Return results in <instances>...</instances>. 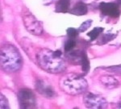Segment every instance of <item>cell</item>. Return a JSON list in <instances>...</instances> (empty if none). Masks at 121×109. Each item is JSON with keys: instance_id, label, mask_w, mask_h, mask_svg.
Returning <instances> with one entry per match:
<instances>
[{"instance_id": "obj_16", "label": "cell", "mask_w": 121, "mask_h": 109, "mask_svg": "<svg viewBox=\"0 0 121 109\" xmlns=\"http://www.w3.org/2000/svg\"><path fill=\"white\" fill-rule=\"evenodd\" d=\"M102 69L110 72L112 74L121 75V65H112V66H109V67H103Z\"/></svg>"}, {"instance_id": "obj_12", "label": "cell", "mask_w": 121, "mask_h": 109, "mask_svg": "<svg viewBox=\"0 0 121 109\" xmlns=\"http://www.w3.org/2000/svg\"><path fill=\"white\" fill-rule=\"evenodd\" d=\"M117 36V33H112V32H107V33H104L101 36L100 39L99 40V41L96 43L97 44L99 45H102V44H107V42L111 41V40H114Z\"/></svg>"}, {"instance_id": "obj_7", "label": "cell", "mask_w": 121, "mask_h": 109, "mask_svg": "<svg viewBox=\"0 0 121 109\" xmlns=\"http://www.w3.org/2000/svg\"><path fill=\"white\" fill-rule=\"evenodd\" d=\"M99 9L103 15L111 17V18L113 19L119 18L121 15L120 7L117 4V3H112V2L105 3V2H102L101 3H99Z\"/></svg>"}, {"instance_id": "obj_13", "label": "cell", "mask_w": 121, "mask_h": 109, "mask_svg": "<svg viewBox=\"0 0 121 109\" xmlns=\"http://www.w3.org/2000/svg\"><path fill=\"white\" fill-rule=\"evenodd\" d=\"M103 30H104V28H101V27H96V28L92 29L91 32L87 33V36L90 37V40L91 41H94V40H96L99 36V35L103 33Z\"/></svg>"}, {"instance_id": "obj_2", "label": "cell", "mask_w": 121, "mask_h": 109, "mask_svg": "<svg viewBox=\"0 0 121 109\" xmlns=\"http://www.w3.org/2000/svg\"><path fill=\"white\" fill-rule=\"evenodd\" d=\"M23 60L19 50L13 44H5L1 48V67L7 73H15L22 67Z\"/></svg>"}, {"instance_id": "obj_20", "label": "cell", "mask_w": 121, "mask_h": 109, "mask_svg": "<svg viewBox=\"0 0 121 109\" xmlns=\"http://www.w3.org/2000/svg\"><path fill=\"white\" fill-rule=\"evenodd\" d=\"M117 107H118L119 108H121V99L120 100V101L118 102V104H117Z\"/></svg>"}, {"instance_id": "obj_9", "label": "cell", "mask_w": 121, "mask_h": 109, "mask_svg": "<svg viewBox=\"0 0 121 109\" xmlns=\"http://www.w3.org/2000/svg\"><path fill=\"white\" fill-rule=\"evenodd\" d=\"M99 80L103 87L108 89H114L120 86V82L115 77L111 75H103L100 77Z\"/></svg>"}, {"instance_id": "obj_6", "label": "cell", "mask_w": 121, "mask_h": 109, "mask_svg": "<svg viewBox=\"0 0 121 109\" xmlns=\"http://www.w3.org/2000/svg\"><path fill=\"white\" fill-rule=\"evenodd\" d=\"M84 104L87 108H107L108 107V103L106 99L102 95L94 94L92 92H86L83 98Z\"/></svg>"}, {"instance_id": "obj_10", "label": "cell", "mask_w": 121, "mask_h": 109, "mask_svg": "<svg viewBox=\"0 0 121 109\" xmlns=\"http://www.w3.org/2000/svg\"><path fill=\"white\" fill-rule=\"evenodd\" d=\"M88 12V6L83 2H78L76 4L69 10V13L78 16L85 15Z\"/></svg>"}, {"instance_id": "obj_21", "label": "cell", "mask_w": 121, "mask_h": 109, "mask_svg": "<svg viewBox=\"0 0 121 109\" xmlns=\"http://www.w3.org/2000/svg\"><path fill=\"white\" fill-rule=\"evenodd\" d=\"M116 3H117V4L120 6V7L121 8V0H116Z\"/></svg>"}, {"instance_id": "obj_14", "label": "cell", "mask_w": 121, "mask_h": 109, "mask_svg": "<svg viewBox=\"0 0 121 109\" xmlns=\"http://www.w3.org/2000/svg\"><path fill=\"white\" fill-rule=\"evenodd\" d=\"M80 65H82V71L84 72V74H86L88 73V71L90 70V61L86 52H84Z\"/></svg>"}, {"instance_id": "obj_18", "label": "cell", "mask_w": 121, "mask_h": 109, "mask_svg": "<svg viewBox=\"0 0 121 109\" xmlns=\"http://www.w3.org/2000/svg\"><path fill=\"white\" fill-rule=\"evenodd\" d=\"M91 24H92V20L91 19H88V20L83 22L78 29L79 32H84L91 26Z\"/></svg>"}, {"instance_id": "obj_8", "label": "cell", "mask_w": 121, "mask_h": 109, "mask_svg": "<svg viewBox=\"0 0 121 109\" xmlns=\"http://www.w3.org/2000/svg\"><path fill=\"white\" fill-rule=\"evenodd\" d=\"M35 87H36V90L37 91L39 94H40L42 96L45 97L47 99H53L56 96V92L52 88V87L44 80L38 79L36 82Z\"/></svg>"}, {"instance_id": "obj_17", "label": "cell", "mask_w": 121, "mask_h": 109, "mask_svg": "<svg viewBox=\"0 0 121 109\" xmlns=\"http://www.w3.org/2000/svg\"><path fill=\"white\" fill-rule=\"evenodd\" d=\"M66 33H67L68 38H71V39H76L78 36L79 35V31L78 29L74 28H69L66 30Z\"/></svg>"}, {"instance_id": "obj_11", "label": "cell", "mask_w": 121, "mask_h": 109, "mask_svg": "<svg viewBox=\"0 0 121 109\" xmlns=\"http://www.w3.org/2000/svg\"><path fill=\"white\" fill-rule=\"evenodd\" d=\"M70 10V0H57L55 6V12L67 13Z\"/></svg>"}, {"instance_id": "obj_3", "label": "cell", "mask_w": 121, "mask_h": 109, "mask_svg": "<svg viewBox=\"0 0 121 109\" xmlns=\"http://www.w3.org/2000/svg\"><path fill=\"white\" fill-rule=\"evenodd\" d=\"M59 85L64 92L70 95H81L85 93L88 89L87 81L82 75L76 74H68L62 77Z\"/></svg>"}, {"instance_id": "obj_5", "label": "cell", "mask_w": 121, "mask_h": 109, "mask_svg": "<svg viewBox=\"0 0 121 109\" xmlns=\"http://www.w3.org/2000/svg\"><path fill=\"white\" fill-rule=\"evenodd\" d=\"M19 107L21 108H36V99L33 91L28 88L20 89L17 94Z\"/></svg>"}, {"instance_id": "obj_1", "label": "cell", "mask_w": 121, "mask_h": 109, "mask_svg": "<svg viewBox=\"0 0 121 109\" xmlns=\"http://www.w3.org/2000/svg\"><path fill=\"white\" fill-rule=\"evenodd\" d=\"M38 65L44 70L52 74H59L65 70V63L62 58L60 50H52L43 48L36 54Z\"/></svg>"}, {"instance_id": "obj_15", "label": "cell", "mask_w": 121, "mask_h": 109, "mask_svg": "<svg viewBox=\"0 0 121 109\" xmlns=\"http://www.w3.org/2000/svg\"><path fill=\"white\" fill-rule=\"evenodd\" d=\"M77 44L76 42V39H71V38H68V40H66L65 43V45H64V50L65 52L67 53L74 48V47Z\"/></svg>"}, {"instance_id": "obj_4", "label": "cell", "mask_w": 121, "mask_h": 109, "mask_svg": "<svg viewBox=\"0 0 121 109\" xmlns=\"http://www.w3.org/2000/svg\"><path fill=\"white\" fill-rule=\"evenodd\" d=\"M23 21L25 28L30 33L36 36H40L43 33V27L40 22L28 11L23 13Z\"/></svg>"}, {"instance_id": "obj_19", "label": "cell", "mask_w": 121, "mask_h": 109, "mask_svg": "<svg viewBox=\"0 0 121 109\" xmlns=\"http://www.w3.org/2000/svg\"><path fill=\"white\" fill-rule=\"evenodd\" d=\"M8 101H7L6 96H4L3 94H1V108H9Z\"/></svg>"}]
</instances>
